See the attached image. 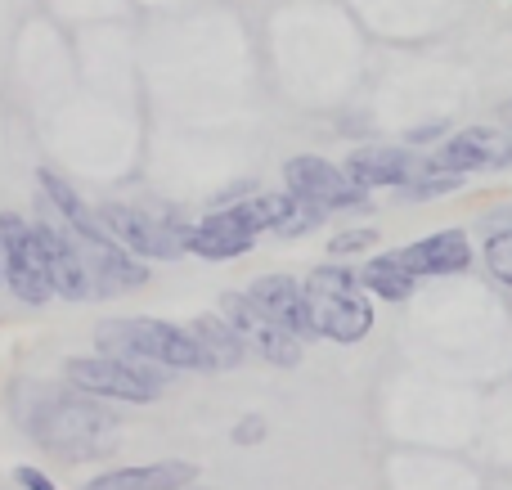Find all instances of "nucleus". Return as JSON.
<instances>
[{
    "instance_id": "22",
    "label": "nucleus",
    "mask_w": 512,
    "mask_h": 490,
    "mask_svg": "<svg viewBox=\"0 0 512 490\" xmlns=\"http://www.w3.org/2000/svg\"><path fill=\"white\" fill-rule=\"evenodd\" d=\"M378 243V230H342L328 239V257H351V252H364Z\"/></svg>"
},
{
    "instance_id": "5",
    "label": "nucleus",
    "mask_w": 512,
    "mask_h": 490,
    "mask_svg": "<svg viewBox=\"0 0 512 490\" xmlns=\"http://www.w3.org/2000/svg\"><path fill=\"white\" fill-rule=\"evenodd\" d=\"M63 383H72L77 392L95 396V401H117V405H153L167 396L158 383H149L140 369H131L117 356H104V351L63 360Z\"/></svg>"
},
{
    "instance_id": "9",
    "label": "nucleus",
    "mask_w": 512,
    "mask_h": 490,
    "mask_svg": "<svg viewBox=\"0 0 512 490\" xmlns=\"http://www.w3.org/2000/svg\"><path fill=\"white\" fill-rule=\"evenodd\" d=\"M512 162V135L504 126H468V131L445 135V144L427 158V167L454 171V176H477Z\"/></svg>"
},
{
    "instance_id": "8",
    "label": "nucleus",
    "mask_w": 512,
    "mask_h": 490,
    "mask_svg": "<svg viewBox=\"0 0 512 490\" xmlns=\"http://www.w3.org/2000/svg\"><path fill=\"white\" fill-rule=\"evenodd\" d=\"M261 239L256 221L248 216L243 203H230V207H216L212 216H203L198 225H189L185 234V252L203 261H234V257H248Z\"/></svg>"
},
{
    "instance_id": "1",
    "label": "nucleus",
    "mask_w": 512,
    "mask_h": 490,
    "mask_svg": "<svg viewBox=\"0 0 512 490\" xmlns=\"http://www.w3.org/2000/svg\"><path fill=\"white\" fill-rule=\"evenodd\" d=\"M108 401L77 392L72 383H14V419L45 455L63 459V464H86V459L113 455L117 450V423Z\"/></svg>"
},
{
    "instance_id": "19",
    "label": "nucleus",
    "mask_w": 512,
    "mask_h": 490,
    "mask_svg": "<svg viewBox=\"0 0 512 490\" xmlns=\"http://www.w3.org/2000/svg\"><path fill=\"white\" fill-rule=\"evenodd\" d=\"M360 284L369 297H378V302H409L414 297V284L418 275L400 261V252H382V257H369L360 270Z\"/></svg>"
},
{
    "instance_id": "11",
    "label": "nucleus",
    "mask_w": 512,
    "mask_h": 490,
    "mask_svg": "<svg viewBox=\"0 0 512 490\" xmlns=\"http://www.w3.org/2000/svg\"><path fill=\"white\" fill-rule=\"evenodd\" d=\"M81 243V239H77ZM90 261V279H95V297H113V293H131V288H144L153 279V270L144 266V257H135L131 248H122L117 239L104 243H81Z\"/></svg>"
},
{
    "instance_id": "27",
    "label": "nucleus",
    "mask_w": 512,
    "mask_h": 490,
    "mask_svg": "<svg viewBox=\"0 0 512 490\" xmlns=\"http://www.w3.org/2000/svg\"><path fill=\"white\" fill-rule=\"evenodd\" d=\"M0 288H5V266H0Z\"/></svg>"
},
{
    "instance_id": "4",
    "label": "nucleus",
    "mask_w": 512,
    "mask_h": 490,
    "mask_svg": "<svg viewBox=\"0 0 512 490\" xmlns=\"http://www.w3.org/2000/svg\"><path fill=\"white\" fill-rule=\"evenodd\" d=\"M0 266H5V288L27 306H45L54 297L50 266H45L41 234L18 212H0Z\"/></svg>"
},
{
    "instance_id": "15",
    "label": "nucleus",
    "mask_w": 512,
    "mask_h": 490,
    "mask_svg": "<svg viewBox=\"0 0 512 490\" xmlns=\"http://www.w3.org/2000/svg\"><path fill=\"white\" fill-rule=\"evenodd\" d=\"M36 185H41V198L59 212V221L68 225L72 234H77L81 243H104V239H113L108 234V225H104V216H99V207H90L86 198L77 194V189L68 185V180L59 176V171H50V167H41L36 171Z\"/></svg>"
},
{
    "instance_id": "23",
    "label": "nucleus",
    "mask_w": 512,
    "mask_h": 490,
    "mask_svg": "<svg viewBox=\"0 0 512 490\" xmlns=\"http://www.w3.org/2000/svg\"><path fill=\"white\" fill-rule=\"evenodd\" d=\"M265 432H270V428H265V419H261V414H248V419H239V423H234V428H230V441H234V446H243V450H248V446H261V441H265Z\"/></svg>"
},
{
    "instance_id": "14",
    "label": "nucleus",
    "mask_w": 512,
    "mask_h": 490,
    "mask_svg": "<svg viewBox=\"0 0 512 490\" xmlns=\"http://www.w3.org/2000/svg\"><path fill=\"white\" fill-rule=\"evenodd\" d=\"M342 167L355 185L373 194V189H400L418 171V162H414V153L400 149V144H364V149L346 153Z\"/></svg>"
},
{
    "instance_id": "6",
    "label": "nucleus",
    "mask_w": 512,
    "mask_h": 490,
    "mask_svg": "<svg viewBox=\"0 0 512 490\" xmlns=\"http://www.w3.org/2000/svg\"><path fill=\"white\" fill-rule=\"evenodd\" d=\"M283 189H292L297 198L315 203L324 216L333 212H360L369 207V189H360L346 167L328 158H315V153H297V158L283 162Z\"/></svg>"
},
{
    "instance_id": "10",
    "label": "nucleus",
    "mask_w": 512,
    "mask_h": 490,
    "mask_svg": "<svg viewBox=\"0 0 512 490\" xmlns=\"http://www.w3.org/2000/svg\"><path fill=\"white\" fill-rule=\"evenodd\" d=\"M36 234H41L54 297H63V302H95V279H90V261L81 252L77 234L54 221H36Z\"/></svg>"
},
{
    "instance_id": "21",
    "label": "nucleus",
    "mask_w": 512,
    "mask_h": 490,
    "mask_svg": "<svg viewBox=\"0 0 512 490\" xmlns=\"http://www.w3.org/2000/svg\"><path fill=\"white\" fill-rule=\"evenodd\" d=\"M481 261H486L490 279H499L504 288H512V230L490 234L486 248H481Z\"/></svg>"
},
{
    "instance_id": "12",
    "label": "nucleus",
    "mask_w": 512,
    "mask_h": 490,
    "mask_svg": "<svg viewBox=\"0 0 512 490\" xmlns=\"http://www.w3.org/2000/svg\"><path fill=\"white\" fill-rule=\"evenodd\" d=\"M243 207L256 221V230H270L279 239H301V234L324 225V212L315 203H306V198H297L292 189H283V194H261L256 189L252 198H243Z\"/></svg>"
},
{
    "instance_id": "13",
    "label": "nucleus",
    "mask_w": 512,
    "mask_h": 490,
    "mask_svg": "<svg viewBox=\"0 0 512 490\" xmlns=\"http://www.w3.org/2000/svg\"><path fill=\"white\" fill-rule=\"evenodd\" d=\"M248 297L270 315L274 324H283L288 333H297L301 342L315 338L310 329V311H306V284L292 275H261L248 284Z\"/></svg>"
},
{
    "instance_id": "16",
    "label": "nucleus",
    "mask_w": 512,
    "mask_h": 490,
    "mask_svg": "<svg viewBox=\"0 0 512 490\" xmlns=\"http://www.w3.org/2000/svg\"><path fill=\"white\" fill-rule=\"evenodd\" d=\"M400 261H405L418 279L423 275H463V270L472 266V243L463 230H441V234H427V239L400 248Z\"/></svg>"
},
{
    "instance_id": "26",
    "label": "nucleus",
    "mask_w": 512,
    "mask_h": 490,
    "mask_svg": "<svg viewBox=\"0 0 512 490\" xmlns=\"http://www.w3.org/2000/svg\"><path fill=\"white\" fill-rule=\"evenodd\" d=\"M180 490H212V486H180Z\"/></svg>"
},
{
    "instance_id": "7",
    "label": "nucleus",
    "mask_w": 512,
    "mask_h": 490,
    "mask_svg": "<svg viewBox=\"0 0 512 490\" xmlns=\"http://www.w3.org/2000/svg\"><path fill=\"white\" fill-rule=\"evenodd\" d=\"M221 315L239 329V338L248 342V351L261 356L265 365H274V369H297L301 365V347H306V342H301L297 333H288L283 324H274L248 293H234V288L221 293Z\"/></svg>"
},
{
    "instance_id": "24",
    "label": "nucleus",
    "mask_w": 512,
    "mask_h": 490,
    "mask_svg": "<svg viewBox=\"0 0 512 490\" xmlns=\"http://www.w3.org/2000/svg\"><path fill=\"white\" fill-rule=\"evenodd\" d=\"M14 482L23 490H59V482H54L50 473H41V468H32V464H18L14 468Z\"/></svg>"
},
{
    "instance_id": "3",
    "label": "nucleus",
    "mask_w": 512,
    "mask_h": 490,
    "mask_svg": "<svg viewBox=\"0 0 512 490\" xmlns=\"http://www.w3.org/2000/svg\"><path fill=\"white\" fill-rule=\"evenodd\" d=\"M108 234L122 248H131L144 261H176L185 257L189 221H180L167 207H140V203H99Z\"/></svg>"
},
{
    "instance_id": "2",
    "label": "nucleus",
    "mask_w": 512,
    "mask_h": 490,
    "mask_svg": "<svg viewBox=\"0 0 512 490\" xmlns=\"http://www.w3.org/2000/svg\"><path fill=\"white\" fill-rule=\"evenodd\" d=\"M301 284H306V311L315 338L355 347L373 333V297L364 293L351 266H315Z\"/></svg>"
},
{
    "instance_id": "17",
    "label": "nucleus",
    "mask_w": 512,
    "mask_h": 490,
    "mask_svg": "<svg viewBox=\"0 0 512 490\" xmlns=\"http://www.w3.org/2000/svg\"><path fill=\"white\" fill-rule=\"evenodd\" d=\"M194 482H198V464H189V459H158V464L99 473L95 482H86L81 490H180Z\"/></svg>"
},
{
    "instance_id": "20",
    "label": "nucleus",
    "mask_w": 512,
    "mask_h": 490,
    "mask_svg": "<svg viewBox=\"0 0 512 490\" xmlns=\"http://www.w3.org/2000/svg\"><path fill=\"white\" fill-rule=\"evenodd\" d=\"M463 180H468V176H454V171H441V167H427V162H418V171L405 180V185H400V194H405L409 203H432V198L454 194Z\"/></svg>"
},
{
    "instance_id": "25",
    "label": "nucleus",
    "mask_w": 512,
    "mask_h": 490,
    "mask_svg": "<svg viewBox=\"0 0 512 490\" xmlns=\"http://www.w3.org/2000/svg\"><path fill=\"white\" fill-rule=\"evenodd\" d=\"M450 135V122H427L418 131H409V144H432V140H445Z\"/></svg>"
},
{
    "instance_id": "18",
    "label": "nucleus",
    "mask_w": 512,
    "mask_h": 490,
    "mask_svg": "<svg viewBox=\"0 0 512 490\" xmlns=\"http://www.w3.org/2000/svg\"><path fill=\"white\" fill-rule=\"evenodd\" d=\"M189 333L198 338V347H203L212 374L239 369L243 360H248V342L239 338V329H234V324L225 320L221 311H216V315H194V320H189Z\"/></svg>"
}]
</instances>
